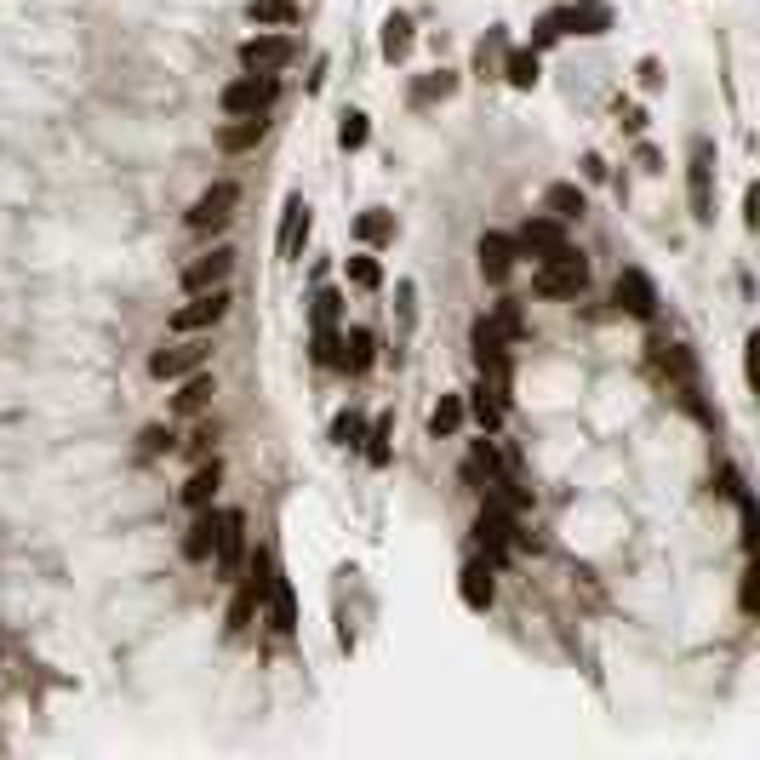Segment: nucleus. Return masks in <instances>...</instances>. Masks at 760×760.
Masks as SVG:
<instances>
[{"label": "nucleus", "instance_id": "f257e3e1", "mask_svg": "<svg viewBox=\"0 0 760 760\" xmlns=\"http://www.w3.org/2000/svg\"><path fill=\"white\" fill-rule=\"evenodd\" d=\"M532 286H538V298H578L583 286H589V258L572 252V246H560L555 258L538 263Z\"/></svg>", "mask_w": 760, "mask_h": 760}, {"label": "nucleus", "instance_id": "f03ea898", "mask_svg": "<svg viewBox=\"0 0 760 760\" xmlns=\"http://www.w3.org/2000/svg\"><path fill=\"white\" fill-rule=\"evenodd\" d=\"M275 98H280V80L275 75H235L218 92V109H223V115H269Z\"/></svg>", "mask_w": 760, "mask_h": 760}, {"label": "nucleus", "instance_id": "7ed1b4c3", "mask_svg": "<svg viewBox=\"0 0 760 760\" xmlns=\"http://www.w3.org/2000/svg\"><path fill=\"white\" fill-rule=\"evenodd\" d=\"M235 206H240V183L235 178H218L206 195L195 200V206H189V212H183V223H189L195 235H212V229H223V223L235 218Z\"/></svg>", "mask_w": 760, "mask_h": 760}, {"label": "nucleus", "instance_id": "20e7f679", "mask_svg": "<svg viewBox=\"0 0 760 760\" xmlns=\"http://www.w3.org/2000/svg\"><path fill=\"white\" fill-rule=\"evenodd\" d=\"M229 315V286H206V292H189L183 309H172V332H212L218 320Z\"/></svg>", "mask_w": 760, "mask_h": 760}, {"label": "nucleus", "instance_id": "39448f33", "mask_svg": "<svg viewBox=\"0 0 760 760\" xmlns=\"http://www.w3.org/2000/svg\"><path fill=\"white\" fill-rule=\"evenodd\" d=\"M292 58H298V40H292V35H252V40H240V69H246V75H280Z\"/></svg>", "mask_w": 760, "mask_h": 760}, {"label": "nucleus", "instance_id": "423d86ee", "mask_svg": "<svg viewBox=\"0 0 760 760\" xmlns=\"http://www.w3.org/2000/svg\"><path fill=\"white\" fill-rule=\"evenodd\" d=\"M475 538H480V549L486 555L480 560H492V566H503V555H509V543L520 538L515 532V509H503V503H480V520H475Z\"/></svg>", "mask_w": 760, "mask_h": 760}, {"label": "nucleus", "instance_id": "0eeeda50", "mask_svg": "<svg viewBox=\"0 0 760 760\" xmlns=\"http://www.w3.org/2000/svg\"><path fill=\"white\" fill-rule=\"evenodd\" d=\"M469 343H475L480 378H492V383H503V389H509V338H503L498 326H492V315H480V320H475Z\"/></svg>", "mask_w": 760, "mask_h": 760}, {"label": "nucleus", "instance_id": "6e6552de", "mask_svg": "<svg viewBox=\"0 0 760 760\" xmlns=\"http://www.w3.org/2000/svg\"><path fill=\"white\" fill-rule=\"evenodd\" d=\"M686 189H692V218L709 223L715 218V149L709 138L692 143V166H686Z\"/></svg>", "mask_w": 760, "mask_h": 760}, {"label": "nucleus", "instance_id": "1a4fd4ad", "mask_svg": "<svg viewBox=\"0 0 760 760\" xmlns=\"http://www.w3.org/2000/svg\"><path fill=\"white\" fill-rule=\"evenodd\" d=\"M612 303H618L623 315L652 320V315H658V286H652L646 269H623V275L612 280Z\"/></svg>", "mask_w": 760, "mask_h": 760}, {"label": "nucleus", "instance_id": "9d476101", "mask_svg": "<svg viewBox=\"0 0 760 760\" xmlns=\"http://www.w3.org/2000/svg\"><path fill=\"white\" fill-rule=\"evenodd\" d=\"M206 360H212V343H166V349H155L149 372H155L160 383H178V378H189V372H200Z\"/></svg>", "mask_w": 760, "mask_h": 760}, {"label": "nucleus", "instance_id": "9b49d317", "mask_svg": "<svg viewBox=\"0 0 760 760\" xmlns=\"http://www.w3.org/2000/svg\"><path fill=\"white\" fill-rule=\"evenodd\" d=\"M475 258H480V275L492 280V286H503V280L515 275V258H520V246L515 235H503V229H486L475 246Z\"/></svg>", "mask_w": 760, "mask_h": 760}, {"label": "nucleus", "instance_id": "f8f14e48", "mask_svg": "<svg viewBox=\"0 0 760 760\" xmlns=\"http://www.w3.org/2000/svg\"><path fill=\"white\" fill-rule=\"evenodd\" d=\"M240 560H246V515L240 509H223V532H218V549H212V566H218L223 583L240 572Z\"/></svg>", "mask_w": 760, "mask_h": 760}, {"label": "nucleus", "instance_id": "ddd939ff", "mask_svg": "<svg viewBox=\"0 0 760 760\" xmlns=\"http://www.w3.org/2000/svg\"><path fill=\"white\" fill-rule=\"evenodd\" d=\"M515 246L526 252V258H555L560 246H566V223L560 218H526L520 223V235H515Z\"/></svg>", "mask_w": 760, "mask_h": 760}, {"label": "nucleus", "instance_id": "4468645a", "mask_svg": "<svg viewBox=\"0 0 760 760\" xmlns=\"http://www.w3.org/2000/svg\"><path fill=\"white\" fill-rule=\"evenodd\" d=\"M652 355H658V366H663V378H675V389H680V400L686 406H698V366H692V355L680 349V343H652Z\"/></svg>", "mask_w": 760, "mask_h": 760}, {"label": "nucleus", "instance_id": "2eb2a0df", "mask_svg": "<svg viewBox=\"0 0 760 760\" xmlns=\"http://www.w3.org/2000/svg\"><path fill=\"white\" fill-rule=\"evenodd\" d=\"M303 240H309V200H303V195H292V200H286V212H280L275 252H280L286 263H292V258H303Z\"/></svg>", "mask_w": 760, "mask_h": 760}, {"label": "nucleus", "instance_id": "dca6fc26", "mask_svg": "<svg viewBox=\"0 0 760 760\" xmlns=\"http://www.w3.org/2000/svg\"><path fill=\"white\" fill-rule=\"evenodd\" d=\"M218 532H223V509L200 503L195 520H189V538H183V560H212V549H218Z\"/></svg>", "mask_w": 760, "mask_h": 760}, {"label": "nucleus", "instance_id": "f3484780", "mask_svg": "<svg viewBox=\"0 0 760 760\" xmlns=\"http://www.w3.org/2000/svg\"><path fill=\"white\" fill-rule=\"evenodd\" d=\"M229 269H235V252L218 246V252H206L183 269V292H206V286H229Z\"/></svg>", "mask_w": 760, "mask_h": 760}, {"label": "nucleus", "instance_id": "a211bd4d", "mask_svg": "<svg viewBox=\"0 0 760 760\" xmlns=\"http://www.w3.org/2000/svg\"><path fill=\"white\" fill-rule=\"evenodd\" d=\"M503 400H509V389L492 378H480L475 389H469V412H475L480 423V435H498V423H503Z\"/></svg>", "mask_w": 760, "mask_h": 760}, {"label": "nucleus", "instance_id": "6ab92c4d", "mask_svg": "<svg viewBox=\"0 0 760 760\" xmlns=\"http://www.w3.org/2000/svg\"><path fill=\"white\" fill-rule=\"evenodd\" d=\"M212 395H218V383H212V372L200 366V372H189V378H183L178 400H172V412H178V418H200V412L212 406Z\"/></svg>", "mask_w": 760, "mask_h": 760}, {"label": "nucleus", "instance_id": "aec40b11", "mask_svg": "<svg viewBox=\"0 0 760 760\" xmlns=\"http://www.w3.org/2000/svg\"><path fill=\"white\" fill-rule=\"evenodd\" d=\"M263 126H269L263 115H229V126L218 132V149L223 155H246V149L263 138Z\"/></svg>", "mask_w": 760, "mask_h": 760}, {"label": "nucleus", "instance_id": "412c9836", "mask_svg": "<svg viewBox=\"0 0 760 760\" xmlns=\"http://www.w3.org/2000/svg\"><path fill=\"white\" fill-rule=\"evenodd\" d=\"M218 480H223V463H218V458H200L195 475L183 480V503H189V509L212 503V498H218Z\"/></svg>", "mask_w": 760, "mask_h": 760}, {"label": "nucleus", "instance_id": "4be33fe9", "mask_svg": "<svg viewBox=\"0 0 760 760\" xmlns=\"http://www.w3.org/2000/svg\"><path fill=\"white\" fill-rule=\"evenodd\" d=\"M372 343H378V338H372L366 326H349V332H343V338H338V366H343V372H355V378H360V372L372 366Z\"/></svg>", "mask_w": 760, "mask_h": 760}, {"label": "nucleus", "instance_id": "5701e85b", "mask_svg": "<svg viewBox=\"0 0 760 760\" xmlns=\"http://www.w3.org/2000/svg\"><path fill=\"white\" fill-rule=\"evenodd\" d=\"M463 606H475V612H486L492 606V560H469L463 566Z\"/></svg>", "mask_w": 760, "mask_h": 760}, {"label": "nucleus", "instance_id": "b1692460", "mask_svg": "<svg viewBox=\"0 0 760 760\" xmlns=\"http://www.w3.org/2000/svg\"><path fill=\"white\" fill-rule=\"evenodd\" d=\"M543 212L560 218V223L583 218V189H578V183H549V189H543Z\"/></svg>", "mask_w": 760, "mask_h": 760}, {"label": "nucleus", "instance_id": "393cba45", "mask_svg": "<svg viewBox=\"0 0 760 760\" xmlns=\"http://www.w3.org/2000/svg\"><path fill=\"white\" fill-rule=\"evenodd\" d=\"M263 600H269V623H275L280 635H292V629H298V606H292V583H286V578L275 572V583H269V595H263Z\"/></svg>", "mask_w": 760, "mask_h": 760}, {"label": "nucleus", "instance_id": "a878e982", "mask_svg": "<svg viewBox=\"0 0 760 760\" xmlns=\"http://www.w3.org/2000/svg\"><path fill=\"white\" fill-rule=\"evenodd\" d=\"M560 29H566V35H606V12H600L595 0L566 6V12H560Z\"/></svg>", "mask_w": 760, "mask_h": 760}, {"label": "nucleus", "instance_id": "bb28decb", "mask_svg": "<svg viewBox=\"0 0 760 760\" xmlns=\"http://www.w3.org/2000/svg\"><path fill=\"white\" fill-rule=\"evenodd\" d=\"M406 52H412V18H406V12H389V18H383V58L400 63Z\"/></svg>", "mask_w": 760, "mask_h": 760}, {"label": "nucleus", "instance_id": "cd10ccee", "mask_svg": "<svg viewBox=\"0 0 760 760\" xmlns=\"http://www.w3.org/2000/svg\"><path fill=\"white\" fill-rule=\"evenodd\" d=\"M503 80H509L515 92H532V86H538V52H532V46L509 52V63H503Z\"/></svg>", "mask_w": 760, "mask_h": 760}, {"label": "nucleus", "instance_id": "c85d7f7f", "mask_svg": "<svg viewBox=\"0 0 760 760\" xmlns=\"http://www.w3.org/2000/svg\"><path fill=\"white\" fill-rule=\"evenodd\" d=\"M458 429H463V400L458 395H440L435 412H429V435L446 440V435H458Z\"/></svg>", "mask_w": 760, "mask_h": 760}, {"label": "nucleus", "instance_id": "c756f323", "mask_svg": "<svg viewBox=\"0 0 760 760\" xmlns=\"http://www.w3.org/2000/svg\"><path fill=\"white\" fill-rule=\"evenodd\" d=\"M355 235L366 240V246H383V240H395V218H389L383 206H372V212H360L355 218Z\"/></svg>", "mask_w": 760, "mask_h": 760}, {"label": "nucleus", "instance_id": "7c9ffc66", "mask_svg": "<svg viewBox=\"0 0 760 760\" xmlns=\"http://www.w3.org/2000/svg\"><path fill=\"white\" fill-rule=\"evenodd\" d=\"M389 435H395V418H378L372 429H366V440H360V452H366V463H372V469H383V463H389Z\"/></svg>", "mask_w": 760, "mask_h": 760}, {"label": "nucleus", "instance_id": "2f4dec72", "mask_svg": "<svg viewBox=\"0 0 760 760\" xmlns=\"http://www.w3.org/2000/svg\"><path fill=\"white\" fill-rule=\"evenodd\" d=\"M258 589H246V583H240L235 589V600H229V635H240V629H252V618H258Z\"/></svg>", "mask_w": 760, "mask_h": 760}, {"label": "nucleus", "instance_id": "473e14b6", "mask_svg": "<svg viewBox=\"0 0 760 760\" xmlns=\"http://www.w3.org/2000/svg\"><path fill=\"white\" fill-rule=\"evenodd\" d=\"M246 12H252V23H275V29H286V23L298 18V0H252Z\"/></svg>", "mask_w": 760, "mask_h": 760}, {"label": "nucleus", "instance_id": "72a5a7b5", "mask_svg": "<svg viewBox=\"0 0 760 760\" xmlns=\"http://www.w3.org/2000/svg\"><path fill=\"white\" fill-rule=\"evenodd\" d=\"M463 475L469 480H498V452H492V440H475V452H469V463H463Z\"/></svg>", "mask_w": 760, "mask_h": 760}, {"label": "nucleus", "instance_id": "f704fd0d", "mask_svg": "<svg viewBox=\"0 0 760 760\" xmlns=\"http://www.w3.org/2000/svg\"><path fill=\"white\" fill-rule=\"evenodd\" d=\"M366 138H372V120L360 115V109H349V115L338 120V143L355 155V149H366Z\"/></svg>", "mask_w": 760, "mask_h": 760}, {"label": "nucleus", "instance_id": "c9c22d12", "mask_svg": "<svg viewBox=\"0 0 760 760\" xmlns=\"http://www.w3.org/2000/svg\"><path fill=\"white\" fill-rule=\"evenodd\" d=\"M492 326H498L503 338L515 343V338H520V332H526V320H520V303H515V298H503V303H498V309H492Z\"/></svg>", "mask_w": 760, "mask_h": 760}, {"label": "nucleus", "instance_id": "e433bc0d", "mask_svg": "<svg viewBox=\"0 0 760 760\" xmlns=\"http://www.w3.org/2000/svg\"><path fill=\"white\" fill-rule=\"evenodd\" d=\"M332 440H338V446H360V440H366V418H360V412H338Z\"/></svg>", "mask_w": 760, "mask_h": 760}, {"label": "nucleus", "instance_id": "4c0bfd02", "mask_svg": "<svg viewBox=\"0 0 760 760\" xmlns=\"http://www.w3.org/2000/svg\"><path fill=\"white\" fill-rule=\"evenodd\" d=\"M452 86H458V75H452V69H440V75L418 80V92H412V98H418V103H429V98H452Z\"/></svg>", "mask_w": 760, "mask_h": 760}, {"label": "nucleus", "instance_id": "58836bf2", "mask_svg": "<svg viewBox=\"0 0 760 760\" xmlns=\"http://www.w3.org/2000/svg\"><path fill=\"white\" fill-rule=\"evenodd\" d=\"M349 280H355V286H366V292H372V286H378V280H383L378 258H366V252H355V258H349Z\"/></svg>", "mask_w": 760, "mask_h": 760}, {"label": "nucleus", "instance_id": "ea45409f", "mask_svg": "<svg viewBox=\"0 0 760 760\" xmlns=\"http://www.w3.org/2000/svg\"><path fill=\"white\" fill-rule=\"evenodd\" d=\"M138 440H143V458H166V452L178 446V440H172V429H160V423H149Z\"/></svg>", "mask_w": 760, "mask_h": 760}, {"label": "nucleus", "instance_id": "a19ab883", "mask_svg": "<svg viewBox=\"0 0 760 760\" xmlns=\"http://www.w3.org/2000/svg\"><path fill=\"white\" fill-rule=\"evenodd\" d=\"M315 360L320 366H338V326H315Z\"/></svg>", "mask_w": 760, "mask_h": 760}, {"label": "nucleus", "instance_id": "79ce46f5", "mask_svg": "<svg viewBox=\"0 0 760 760\" xmlns=\"http://www.w3.org/2000/svg\"><path fill=\"white\" fill-rule=\"evenodd\" d=\"M338 315H343V298L326 286V292L315 298V326H338Z\"/></svg>", "mask_w": 760, "mask_h": 760}, {"label": "nucleus", "instance_id": "37998d69", "mask_svg": "<svg viewBox=\"0 0 760 760\" xmlns=\"http://www.w3.org/2000/svg\"><path fill=\"white\" fill-rule=\"evenodd\" d=\"M560 35H566V29H560V12H543L538 18V46H555Z\"/></svg>", "mask_w": 760, "mask_h": 760}, {"label": "nucleus", "instance_id": "c03bdc74", "mask_svg": "<svg viewBox=\"0 0 760 760\" xmlns=\"http://www.w3.org/2000/svg\"><path fill=\"white\" fill-rule=\"evenodd\" d=\"M640 86H646V92H658V86H663V69H658L652 58L640 63Z\"/></svg>", "mask_w": 760, "mask_h": 760}, {"label": "nucleus", "instance_id": "a18cd8bd", "mask_svg": "<svg viewBox=\"0 0 760 760\" xmlns=\"http://www.w3.org/2000/svg\"><path fill=\"white\" fill-rule=\"evenodd\" d=\"M218 435V429H212V423H200L195 435H189V452H195V458H206V440Z\"/></svg>", "mask_w": 760, "mask_h": 760}, {"label": "nucleus", "instance_id": "49530a36", "mask_svg": "<svg viewBox=\"0 0 760 760\" xmlns=\"http://www.w3.org/2000/svg\"><path fill=\"white\" fill-rule=\"evenodd\" d=\"M623 126H629V132H640V126H646V109H635V103H629V109H623Z\"/></svg>", "mask_w": 760, "mask_h": 760}]
</instances>
